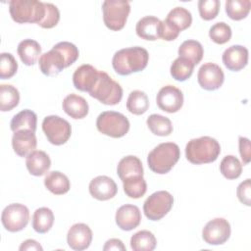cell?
Returning <instances> with one entry per match:
<instances>
[{
	"label": "cell",
	"mask_w": 251,
	"mask_h": 251,
	"mask_svg": "<svg viewBox=\"0 0 251 251\" xmlns=\"http://www.w3.org/2000/svg\"><path fill=\"white\" fill-rule=\"evenodd\" d=\"M219 0H199L198 11L200 17L205 21H211L215 19L220 12Z\"/></svg>",
	"instance_id": "obj_42"
},
{
	"label": "cell",
	"mask_w": 251,
	"mask_h": 251,
	"mask_svg": "<svg viewBox=\"0 0 251 251\" xmlns=\"http://www.w3.org/2000/svg\"><path fill=\"white\" fill-rule=\"evenodd\" d=\"M203 54H204V50L201 43L193 39H188L183 41L178 48L179 57H182L191 61L194 64V66L200 63V61L203 58Z\"/></svg>",
	"instance_id": "obj_30"
},
{
	"label": "cell",
	"mask_w": 251,
	"mask_h": 251,
	"mask_svg": "<svg viewBox=\"0 0 251 251\" xmlns=\"http://www.w3.org/2000/svg\"><path fill=\"white\" fill-rule=\"evenodd\" d=\"M220 171L226 178L235 179L239 177L242 173V165L235 156L227 155L222 160Z\"/></svg>",
	"instance_id": "obj_38"
},
{
	"label": "cell",
	"mask_w": 251,
	"mask_h": 251,
	"mask_svg": "<svg viewBox=\"0 0 251 251\" xmlns=\"http://www.w3.org/2000/svg\"><path fill=\"white\" fill-rule=\"evenodd\" d=\"M100 72L89 64L78 67L73 75L75 87L82 92H90L99 78Z\"/></svg>",
	"instance_id": "obj_14"
},
{
	"label": "cell",
	"mask_w": 251,
	"mask_h": 251,
	"mask_svg": "<svg viewBox=\"0 0 251 251\" xmlns=\"http://www.w3.org/2000/svg\"><path fill=\"white\" fill-rule=\"evenodd\" d=\"M149 107V100L145 92L141 90H133L129 93L126 100V109L133 115L144 114Z\"/></svg>",
	"instance_id": "obj_34"
},
{
	"label": "cell",
	"mask_w": 251,
	"mask_h": 251,
	"mask_svg": "<svg viewBox=\"0 0 251 251\" xmlns=\"http://www.w3.org/2000/svg\"><path fill=\"white\" fill-rule=\"evenodd\" d=\"M222 59L226 69L238 72L248 63V49L242 45H232L225 50Z\"/></svg>",
	"instance_id": "obj_19"
},
{
	"label": "cell",
	"mask_w": 251,
	"mask_h": 251,
	"mask_svg": "<svg viewBox=\"0 0 251 251\" xmlns=\"http://www.w3.org/2000/svg\"><path fill=\"white\" fill-rule=\"evenodd\" d=\"M156 102L162 111L176 113L183 105V94L179 88L174 85H166L159 90Z\"/></svg>",
	"instance_id": "obj_13"
},
{
	"label": "cell",
	"mask_w": 251,
	"mask_h": 251,
	"mask_svg": "<svg viewBox=\"0 0 251 251\" xmlns=\"http://www.w3.org/2000/svg\"><path fill=\"white\" fill-rule=\"evenodd\" d=\"M25 165L30 175L41 176L49 171L51 167V160L46 152L34 150L26 157Z\"/></svg>",
	"instance_id": "obj_22"
},
{
	"label": "cell",
	"mask_w": 251,
	"mask_h": 251,
	"mask_svg": "<svg viewBox=\"0 0 251 251\" xmlns=\"http://www.w3.org/2000/svg\"><path fill=\"white\" fill-rule=\"evenodd\" d=\"M54 49L58 50L64 57L66 62V68L73 65L78 58L79 52L77 47L69 41H62L53 46Z\"/></svg>",
	"instance_id": "obj_41"
},
{
	"label": "cell",
	"mask_w": 251,
	"mask_h": 251,
	"mask_svg": "<svg viewBox=\"0 0 251 251\" xmlns=\"http://www.w3.org/2000/svg\"><path fill=\"white\" fill-rule=\"evenodd\" d=\"M179 34V31L176 30L172 25H170L166 20L161 21V28H160V38L166 41L175 40Z\"/></svg>",
	"instance_id": "obj_45"
},
{
	"label": "cell",
	"mask_w": 251,
	"mask_h": 251,
	"mask_svg": "<svg viewBox=\"0 0 251 251\" xmlns=\"http://www.w3.org/2000/svg\"><path fill=\"white\" fill-rule=\"evenodd\" d=\"M197 80L205 90L219 89L225 80V75L220 66L214 63H205L198 70Z\"/></svg>",
	"instance_id": "obj_12"
},
{
	"label": "cell",
	"mask_w": 251,
	"mask_h": 251,
	"mask_svg": "<svg viewBox=\"0 0 251 251\" xmlns=\"http://www.w3.org/2000/svg\"><path fill=\"white\" fill-rule=\"evenodd\" d=\"M37 116L36 114L28 109L23 110L15 115L10 123V127L13 132L21 129H28L33 132L36 130Z\"/></svg>",
	"instance_id": "obj_27"
},
{
	"label": "cell",
	"mask_w": 251,
	"mask_h": 251,
	"mask_svg": "<svg viewBox=\"0 0 251 251\" xmlns=\"http://www.w3.org/2000/svg\"><path fill=\"white\" fill-rule=\"evenodd\" d=\"M146 124L151 132L158 136H168L173 131V125L169 118L159 114H152L147 118Z\"/></svg>",
	"instance_id": "obj_32"
},
{
	"label": "cell",
	"mask_w": 251,
	"mask_h": 251,
	"mask_svg": "<svg viewBox=\"0 0 251 251\" xmlns=\"http://www.w3.org/2000/svg\"><path fill=\"white\" fill-rule=\"evenodd\" d=\"M115 220L117 226L121 229L129 231L139 226L141 221V213L137 206L126 204L117 210Z\"/></svg>",
	"instance_id": "obj_17"
},
{
	"label": "cell",
	"mask_w": 251,
	"mask_h": 251,
	"mask_svg": "<svg viewBox=\"0 0 251 251\" xmlns=\"http://www.w3.org/2000/svg\"><path fill=\"white\" fill-rule=\"evenodd\" d=\"M149 54L146 49L139 46L124 48L117 51L112 59L115 72L121 75L143 71L148 64Z\"/></svg>",
	"instance_id": "obj_1"
},
{
	"label": "cell",
	"mask_w": 251,
	"mask_h": 251,
	"mask_svg": "<svg viewBox=\"0 0 251 251\" xmlns=\"http://www.w3.org/2000/svg\"><path fill=\"white\" fill-rule=\"evenodd\" d=\"M194 67L195 66L191 61L178 57L172 63L170 72L173 78L177 81H184L191 76Z\"/></svg>",
	"instance_id": "obj_35"
},
{
	"label": "cell",
	"mask_w": 251,
	"mask_h": 251,
	"mask_svg": "<svg viewBox=\"0 0 251 251\" xmlns=\"http://www.w3.org/2000/svg\"><path fill=\"white\" fill-rule=\"evenodd\" d=\"M20 102L19 90L11 84L0 85V110L2 112L11 111Z\"/></svg>",
	"instance_id": "obj_33"
},
{
	"label": "cell",
	"mask_w": 251,
	"mask_h": 251,
	"mask_svg": "<svg viewBox=\"0 0 251 251\" xmlns=\"http://www.w3.org/2000/svg\"><path fill=\"white\" fill-rule=\"evenodd\" d=\"M173 204V195L166 190H160L152 193L145 200L143 204V212L147 219L151 221H159L171 211Z\"/></svg>",
	"instance_id": "obj_8"
},
{
	"label": "cell",
	"mask_w": 251,
	"mask_h": 251,
	"mask_svg": "<svg viewBox=\"0 0 251 251\" xmlns=\"http://www.w3.org/2000/svg\"><path fill=\"white\" fill-rule=\"evenodd\" d=\"M156 245V237L149 230L137 231L130 238V247L133 251H152Z\"/></svg>",
	"instance_id": "obj_31"
},
{
	"label": "cell",
	"mask_w": 251,
	"mask_h": 251,
	"mask_svg": "<svg viewBox=\"0 0 251 251\" xmlns=\"http://www.w3.org/2000/svg\"><path fill=\"white\" fill-rule=\"evenodd\" d=\"M161 21L154 16L141 18L135 26L136 34L145 40H157L160 38Z\"/></svg>",
	"instance_id": "obj_23"
},
{
	"label": "cell",
	"mask_w": 251,
	"mask_h": 251,
	"mask_svg": "<svg viewBox=\"0 0 251 251\" xmlns=\"http://www.w3.org/2000/svg\"><path fill=\"white\" fill-rule=\"evenodd\" d=\"M250 0H226V13L234 21H240L247 17L250 12Z\"/></svg>",
	"instance_id": "obj_37"
},
{
	"label": "cell",
	"mask_w": 251,
	"mask_h": 251,
	"mask_svg": "<svg viewBox=\"0 0 251 251\" xmlns=\"http://www.w3.org/2000/svg\"><path fill=\"white\" fill-rule=\"evenodd\" d=\"M90 195L100 201L112 199L118 192V186L113 178L107 176H98L94 177L88 186Z\"/></svg>",
	"instance_id": "obj_16"
},
{
	"label": "cell",
	"mask_w": 251,
	"mask_h": 251,
	"mask_svg": "<svg viewBox=\"0 0 251 251\" xmlns=\"http://www.w3.org/2000/svg\"><path fill=\"white\" fill-rule=\"evenodd\" d=\"M21 251H29V250H36V251H42L43 248L42 246L34 239H26L25 240L20 248H19Z\"/></svg>",
	"instance_id": "obj_48"
},
{
	"label": "cell",
	"mask_w": 251,
	"mask_h": 251,
	"mask_svg": "<svg viewBox=\"0 0 251 251\" xmlns=\"http://www.w3.org/2000/svg\"><path fill=\"white\" fill-rule=\"evenodd\" d=\"M29 211L26 206L20 203H13L4 208L1 215V222L5 229L11 232L23 230L28 224Z\"/></svg>",
	"instance_id": "obj_10"
},
{
	"label": "cell",
	"mask_w": 251,
	"mask_h": 251,
	"mask_svg": "<svg viewBox=\"0 0 251 251\" xmlns=\"http://www.w3.org/2000/svg\"><path fill=\"white\" fill-rule=\"evenodd\" d=\"M129 122L122 113L115 111L102 112L96 120V127L102 134L113 138L125 136L129 129Z\"/></svg>",
	"instance_id": "obj_6"
},
{
	"label": "cell",
	"mask_w": 251,
	"mask_h": 251,
	"mask_svg": "<svg viewBox=\"0 0 251 251\" xmlns=\"http://www.w3.org/2000/svg\"><path fill=\"white\" fill-rule=\"evenodd\" d=\"M221 153L220 143L213 137L201 136L193 138L185 146L186 159L194 164H209L215 162Z\"/></svg>",
	"instance_id": "obj_2"
},
{
	"label": "cell",
	"mask_w": 251,
	"mask_h": 251,
	"mask_svg": "<svg viewBox=\"0 0 251 251\" xmlns=\"http://www.w3.org/2000/svg\"><path fill=\"white\" fill-rule=\"evenodd\" d=\"M54 224V214L47 207L35 210L32 216V227L38 233H46Z\"/></svg>",
	"instance_id": "obj_29"
},
{
	"label": "cell",
	"mask_w": 251,
	"mask_h": 251,
	"mask_svg": "<svg viewBox=\"0 0 251 251\" xmlns=\"http://www.w3.org/2000/svg\"><path fill=\"white\" fill-rule=\"evenodd\" d=\"M117 174L121 180L137 176H143L142 163L136 156H126L118 164Z\"/></svg>",
	"instance_id": "obj_24"
},
{
	"label": "cell",
	"mask_w": 251,
	"mask_h": 251,
	"mask_svg": "<svg viewBox=\"0 0 251 251\" xmlns=\"http://www.w3.org/2000/svg\"><path fill=\"white\" fill-rule=\"evenodd\" d=\"M89 95L105 105H117L123 98V88L107 73L100 72L99 78Z\"/></svg>",
	"instance_id": "obj_5"
},
{
	"label": "cell",
	"mask_w": 251,
	"mask_h": 251,
	"mask_svg": "<svg viewBox=\"0 0 251 251\" xmlns=\"http://www.w3.org/2000/svg\"><path fill=\"white\" fill-rule=\"evenodd\" d=\"M18 55L21 61L26 66H33L41 54V47L39 43L33 39H24L17 48Z\"/></svg>",
	"instance_id": "obj_25"
},
{
	"label": "cell",
	"mask_w": 251,
	"mask_h": 251,
	"mask_svg": "<svg viewBox=\"0 0 251 251\" xmlns=\"http://www.w3.org/2000/svg\"><path fill=\"white\" fill-rule=\"evenodd\" d=\"M103 250L104 251H107V250H122V251H125L126 246L124 245L122 240H120L118 238H111V239L106 241V243L103 247Z\"/></svg>",
	"instance_id": "obj_47"
},
{
	"label": "cell",
	"mask_w": 251,
	"mask_h": 251,
	"mask_svg": "<svg viewBox=\"0 0 251 251\" xmlns=\"http://www.w3.org/2000/svg\"><path fill=\"white\" fill-rule=\"evenodd\" d=\"M123 185L125 193L128 197L133 199H138L142 197L147 190V184L145 179L143 178V176L126 178L123 180Z\"/></svg>",
	"instance_id": "obj_36"
},
{
	"label": "cell",
	"mask_w": 251,
	"mask_h": 251,
	"mask_svg": "<svg viewBox=\"0 0 251 251\" xmlns=\"http://www.w3.org/2000/svg\"><path fill=\"white\" fill-rule=\"evenodd\" d=\"M103 21L105 25L111 30H121L124 28L130 12L128 1L106 0L102 4Z\"/></svg>",
	"instance_id": "obj_7"
},
{
	"label": "cell",
	"mask_w": 251,
	"mask_h": 251,
	"mask_svg": "<svg viewBox=\"0 0 251 251\" xmlns=\"http://www.w3.org/2000/svg\"><path fill=\"white\" fill-rule=\"evenodd\" d=\"M63 110L65 113L75 120H80L87 116L88 114V103L86 100L75 93L66 96L62 103Z\"/></svg>",
	"instance_id": "obj_21"
},
{
	"label": "cell",
	"mask_w": 251,
	"mask_h": 251,
	"mask_svg": "<svg viewBox=\"0 0 251 251\" xmlns=\"http://www.w3.org/2000/svg\"><path fill=\"white\" fill-rule=\"evenodd\" d=\"M10 15L18 24H39L45 16L44 2L36 0H12L9 2Z\"/></svg>",
	"instance_id": "obj_4"
},
{
	"label": "cell",
	"mask_w": 251,
	"mask_h": 251,
	"mask_svg": "<svg viewBox=\"0 0 251 251\" xmlns=\"http://www.w3.org/2000/svg\"><path fill=\"white\" fill-rule=\"evenodd\" d=\"M92 241V230L82 223L73 225L67 234L68 245L76 251L85 250Z\"/></svg>",
	"instance_id": "obj_15"
},
{
	"label": "cell",
	"mask_w": 251,
	"mask_h": 251,
	"mask_svg": "<svg viewBox=\"0 0 251 251\" xmlns=\"http://www.w3.org/2000/svg\"><path fill=\"white\" fill-rule=\"evenodd\" d=\"M209 36L215 43L225 44L229 41L231 37V28L227 24L224 22L216 23L210 27Z\"/></svg>",
	"instance_id": "obj_39"
},
{
	"label": "cell",
	"mask_w": 251,
	"mask_h": 251,
	"mask_svg": "<svg viewBox=\"0 0 251 251\" xmlns=\"http://www.w3.org/2000/svg\"><path fill=\"white\" fill-rule=\"evenodd\" d=\"M37 145L35 133L28 129H21L15 131L12 137V146L17 155L20 157H27L32 153Z\"/></svg>",
	"instance_id": "obj_18"
},
{
	"label": "cell",
	"mask_w": 251,
	"mask_h": 251,
	"mask_svg": "<svg viewBox=\"0 0 251 251\" xmlns=\"http://www.w3.org/2000/svg\"><path fill=\"white\" fill-rule=\"evenodd\" d=\"M179 157L180 151L177 144L164 142L160 143L148 154L147 163L152 172L158 175H165L173 169Z\"/></svg>",
	"instance_id": "obj_3"
},
{
	"label": "cell",
	"mask_w": 251,
	"mask_h": 251,
	"mask_svg": "<svg viewBox=\"0 0 251 251\" xmlns=\"http://www.w3.org/2000/svg\"><path fill=\"white\" fill-rule=\"evenodd\" d=\"M39 69L41 73L48 76L57 75L66 68V62L63 55L56 49H52L39 58Z\"/></svg>",
	"instance_id": "obj_20"
},
{
	"label": "cell",
	"mask_w": 251,
	"mask_h": 251,
	"mask_svg": "<svg viewBox=\"0 0 251 251\" xmlns=\"http://www.w3.org/2000/svg\"><path fill=\"white\" fill-rule=\"evenodd\" d=\"M250 178L245 179L244 181H242L236 189V194H237V198L238 200L246 205V206H250L251 205V184H250Z\"/></svg>",
	"instance_id": "obj_44"
},
{
	"label": "cell",
	"mask_w": 251,
	"mask_h": 251,
	"mask_svg": "<svg viewBox=\"0 0 251 251\" xmlns=\"http://www.w3.org/2000/svg\"><path fill=\"white\" fill-rule=\"evenodd\" d=\"M42 130L48 141L53 145L65 144L72 134L70 123L55 115L44 118L42 122Z\"/></svg>",
	"instance_id": "obj_9"
},
{
	"label": "cell",
	"mask_w": 251,
	"mask_h": 251,
	"mask_svg": "<svg viewBox=\"0 0 251 251\" xmlns=\"http://www.w3.org/2000/svg\"><path fill=\"white\" fill-rule=\"evenodd\" d=\"M44 6H45V16L43 20L38 24V25L43 28H52L58 24L60 20V12L57 6H55L52 3L44 2Z\"/></svg>",
	"instance_id": "obj_43"
},
{
	"label": "cell",
	"mask_w": 251,
	"mask_h": 251,
	"mask_svg": "<svg viewBox=\"0 0 251 251\" xmlns=\"http://www.w3.org/2000/svg\"><path fill=\"white\" fill-rule=\"evenodd\" d=\"M44 185L55 195H63L67 193L71 187L68 176L59 171L50 172L44 178Z\"/></svg>",
	"instance_id": "obj_26"
},
{
	"label": "cell",
	"mask_w": 251,
	"mask_h": 251,
	"mask_svg": "<svg viewBox=\"0 0 251 251\" xmlns=\"http://www.w3.org/2000/svg\"><path fill=\"white\" fill-rule=\"evenodd\" d=\"M165 20L179 32L188 28L192 24L191 13L183 7H176L171 10Z\"/></svg>",
	"instance_id": "obj_28"
},
{
	"label": "cell",
	"mask_w": 251,
	"mask_h": 251,
	"mask_svg": "<svg viewBox=\"0 0 251 251\" xmlns=\"http://www.w3.org/2000/svg\"><path fill=\"white\" fill-rule=\"evenodd\" d=\"M18 70V63L11 53H1L0 78L7 79L15 75Z\"/></svg>",
	"instance_id": "obj_40"
},
{
	"label": "cell",
	"mask_w": 251,
	"mask_h": 251,
	"mask_svg": "<svg viewBox=\"0 0 251 251\" xmlns=\"http://www.w3.org/2000/svg\"><path fill=\"white\" fill-rule=\"evenodd\" d=\"M239 153L244 165H247L250 162V140L246 137L239 136Z\"/></svg>",
	"instance_id": "obj_46"
},
{
	"label": "cell",
	"mask_w": 251,
	"mask_h": 251,
	"mask_svg": "<svg viewBox=\"0 0 251 251\" xmlns=\"http://www.w3.org/2000/svg\"><path fill=\"white\" fill-rule=\"evenodd\" d=\"M230 225L224 218L209 221L202 230L203 240L210 245L224 244L230 236Z\"/></svg>",
	"instance_id": "obj_11"
}]
</instances>
